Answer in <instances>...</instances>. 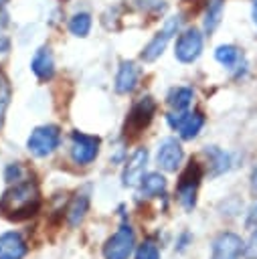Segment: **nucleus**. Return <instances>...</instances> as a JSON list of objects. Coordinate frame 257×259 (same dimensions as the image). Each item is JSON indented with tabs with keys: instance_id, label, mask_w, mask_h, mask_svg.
Listing matches in <instances>:
<instances>
[{
	"instance_id": "obj_8",
	"label": "nucleus",
	"mask_w": 257,
	"mask_h": 259,
	"mask_svg": "<svg viewBox=\"0 0 257 259\" xmlns=\"http://www.w3.org/2000/svg\"><path fill=\"white\" fill-rule=\"evenodd\" d=\"M178 26H180V20L176 18V16H172V18H168L166 20V24H164V28L160 30V32H156V36L144 47V51H142V59L144 61H156L160 55H162V51L166 49V45H168V40L176 34V30H178Z\"/></svg>"
},
{
	"instance_id": "obj_5",
	"label": "nucleus",
	"mask_w": 257,
	"mask_h": 259,
	"mask_svg": "<svg viewBox=\"0 0 257 259\" xmlns=\"http://www.w3.org/2000/svg\"><path fill=\"white\" fill-rule=\"evenodd\" d=\"M156 113V101L146 95V97H140L134 107L130 109L127 113V119H125V134L127 136H138L144 127H148V123L152 121Z\"/></svg>"
},
{
	"instance_id": "obj_23",
	"label": "nucleus",
	"mask_w": 257,
	"mask_h": 259,
	"mask_svg": "<svg viewBox=\"0 0 257 259\" xmlns=\"http://www.w3.org/2000/svg\"><path fill=\"white\" fill-rule=\"evenodd\" d=\"M215 59L221 63V65H225V67H233L237 61H239V51L233 47V45H223V47H219L217 51H215Z\"/></svg>"
},
{
	"instance_id": "obj_1",
	"label": "nucleus",
	"mask_w": 257,
	"mask_h": 259,
	"mask_svg": "<svg viewBox=\"0 0 257 259\" xmlns=\"http://www.w3.org/2000/svg\"><path fill=\"white\" fill-rule=\"evenodd\" d=\"M40 206V190L34 180H22L0 196V212L10 221H24Z\"/></svg>"
},
{
	"instance_id": "obj_32",
	"label": "nucleus",
	"mask_w": 257,
	"mask_h": 259,
	"mask_svg": "<svg viewBox=\"0 0 257 259\" xmlns=\"http://www.w3.org/2000/svg\"><path fill=\"white\" fill-rule=\"evenodd\" d=\"M6 2H8V0H0V8H2V6L6 4Z\"/></svg>"
},
{
	"instance_id": "obj_14",
	"label": "nucleus",
	"mask_w": 257,
	"mask_h": 259,
	"mask_svg": "<svg viewBox=\"0 0 257 259\" xmlns=\"http://www.w3.org/2000/svg\"><path fill=\"white\" fill-rule=\"evenodd\" d=\"M30 69H32V73L40 81H47V79L53 77V73H55V61H53V55H51V49L49 47H40L34 53V57L30 61Z\"/></svg>"
},
{
	"instance_id": "obj_17",
	"label": "nucleus",
	"mask_w": 257,
	"mask_h": 259,
	"mask_svg": "<svg viewBox=\"0 0 257 259\" xmlns=\"http://www.w3.org/2000/svg\"><path fill=\"white\" fill-rule=\"evenodd\" d=\"M164 190H166V178L160 172H150L140 182V194L142 196L154 198V196H160Z\"/></svg>"
},
{
	"instance_id": "obj_22",
	"label": "nucleus",
	"mask_w": 257,
	"mask_h": 259,
	"mask_svg": "<svg viewBox=\"0 0 257 259\" xmlns=\"http://www.w3.org/2000/svg\"><path fill=\"white\" fill-rule=\"evenodd\" d=\"M89 28H91V16L87 12H79L71 18L69 22V30L75 34V36H87L89 34Z\"/></svg>"
},
{
	"instance_id": "obj_18",
	"label": "nucleus",
	"mask_w": 257,
	"mask_h": 259,
	"mask_svg": "<svg viewBox=\"0 0 257 259\" xmlns=\"http://www.w3.org/2000/svg\"><path fill=\"white\" fill-rule=\"evenodd\" d=\"M192 97H194L192 89H188V87H176V89H172L168 93V105L174 111H186L188 105H190V101H192Z\"/></svg>"
},
{
	"instance_id": "obj_7",
	"label": "nucleus",
	"mask_w": 257,
	"mask_h": 259,
	"mask_svg": "<svg viewBox=\"0 0 257 259\" xmlns=\"http://www.w3.org/2000/svg\"><path fill=\"white\" fill-rule=\"evenodd\" d=\"M99 154V138L87 136L83 132L71 134V158L75 164H89Z\"/></svg>"
},
{
	"instance_id": "obj_20",
	"label": "nucleus",
	"mask_w": 257,
	"mask_h": 259,
	"mask_svg": "<svg viewBox=\"0 0 257 259\" xmlns=\"http://www.w3.org/2000/svg\"><path fill=\"white\" fill-rule=\"evenodd\" d=\"M206 156L210 158V166H212V174H223L229 170V154L219 150V148H208Z\"/></svg>"
},
{
	"instance_id": "obj_13",
	"label": "nucleus",
	"mask_w": 257,
	"mask_h": 259,
	"mask_svg": "<svg viewBox=\"0 0 257 259\" xmlns=\"http://www.w3.org/2000/svg\"><path fill=\"white\" fill-rule=\"evenodd\" d=\"M26 255V243L20 233L8 231L0 235V259H22Z\"/></svg>"
},
{
	"instance_id": "obj_28",
	"label": "nucleus",
	"mask_w": 257,
	"mask_h": 259,
	"mask_svg": "<svg viewBox=\"0 0 257 259\" xmlns=\"http://www.w3.org/2000/svg\"><path fill=\"white\" fill-rule=\"evenodd\" d=\"M247 227L249 229H257V204L251 208V212H249V217H247Z\"/></svg>"
},
{
	"instance_id": "obj_26",
	"label": "nucleus",
	"mask_w": 257,
	"mask_h": 259,
	"mask_svg": "<svg viewBox=\"0 0 257 259\" xmlns=\"http://www.w3.org/2000/svg\"><path fill=\"white\" fill-rule=\"evenodd\" d=\"M243 255H245L247 259H257V229H255V233L251 235L249 243L245 245V251H243Z\"/></svg>"
},
{
	"instance_id": "obj_29",
	"label": "nucleus",
	"mask_w": 257,
	"mask_h": 259,
	"mask_svg": "<svg viewBox=\"0 0 257 259\" xmlns=\"http://www.w3.org/2000/svg\"><path fill=\"white\" fill-rule=\"evenodd\" d=\"M251 190L257 194V166H255V170H253V174H251Z\"/></svg>"
},
{
	"instance_id": "obj_16",
	"label": "nucleus",
	"mask_w": 257,
	"mask_h": 259,
	"mask_svg": "<svg viewBox=\"0 0 257 259\" xmlns=\"http://www.w3.org/2000/svg\"><path fill=\"white\" fill-rule=\"evenodd\" d=\"M87 208H89V194L87 192H77L73 196V200L69 202V206H67V221H69V225L77 227L85 219Z\"/></svg>"
},
{
	"instance_id": "obj_12",
	"label": "nucleus",
	"mask_w": 257,
	"mask_h": 259,
	"mask_svg": "<svg viewBox=\"0 0 257 259\" xmlns=\"http://www.w3.org/2000/svg\"><path fill=\"white\" fill-rule=\"evenodd\" d=\"M146 164H148V150L146 148H138L130 160L125 162V168H123V174H121V182L123 186H136L142 182L144 178V170H146Z\"/></svg>"
},
{
	"instance_id": "obj_19",
	"label": "nucleus",
	"mask_w": 257,
	"mask_h": 259,
	"mask_svg": "<svg viewBox=\"0 0 257 259\" xmlns=\"http://www.w3.org/2000/svg\"><path fill=\"white\" fill-rule=\"evenodd\" d=\"M223 6H225V0H208V4H206L204 30H206L208 34L219 26V22H221V18H223Z\"/></svg>"
},
{
	"instance_id": "obj_24",
	"label": "nucleus",
	"mask_w": 257,
	"mask_h": 259,
	"mask_svg": "<svg viewBox=\"0 0 257 259\" xmlns=\"http://www.w3.org/2000/svg\"><path fill=\"white\" fill-rule=\"evenodd\" d=\"M136 259H160L158 245H156L152 239L144 241V243L138 247V251H136Z\"/></svg>"
},
{
	"instance_id": "obj_9",
	"label": "nucleus",
	"mask_w": 257,
	"mask_h": 259,
	"mask_svg": "<svg viewBox=\"0 0 257 259\" xmlns=\"http://www.w3.org/2000/svg\"><path fill=\"white\" fill-rule=\"evenodd\" d=\"M245 251V243L235 233H221L212 241V253L210 259H239Z\"/></svg>"
},
{
	"instance_id": "obj_25",
	"label": "nucleus",
	"mask_w": 257,
	"mask_h": 259,
	"mask_svg": "<svg viewBox=\"0 0 257 259\" xmlns=\"http://www.w3.org/2000/svg\"><path fill=\"white\" fill-rule=\"evenodd\" d=\"M136 2H138V6H140L142 10H146V12L158 14V12L164 10V0H136Z\"/></svg>"
},
{
	"instance_id": "obj_11",
	"label": "nucleus",
	"mask_w": 257,
	"mask_h": 259,
	"mask_svg": "<svg viewBox=\"0 0 257 259\" xmlns=\"http://www.w3.org/2000/svg\"><path fill=\"white\" fill-rule=\"evenodd\" d=\"M182 146L176 138H164L158 146V164L166 172H176L182 162Z\"/></svg>"
},
{
	"instance_id": "obj_10",
	"label": "nucleus",
	"mask_w": 257,
	"mask_h": 259,
	"mask_svg": "<svg viewBox=\"0 0 257 259\" xmlns=\"http://www.w3.org/2000/svg\"><path fill=\"white\" fill-rule=\"evenodd\" d=\"M202 51V36L196 28H188L186 32H182L176 40V49H174V55L180 63H192L198 59Z\"/></svg>"
},
{
	"instance_id": "obj_31",
	"label": "nucleus",
	"mask_w": 257,
	"mask_h": 259,
	"mask_svg": "<svg viewBox=\"0 0 257 259\" xmlns=\"http://www.w3.org/2000/svg\"><path fill=\"white\" fill-rule=\"evenodd\" d=\"M251 2H253V20L257 24V0H251Z\"/></svg>"
},
{
	"instance_id": "obj_4",
	"label": "nucleus",
	"mask_w": 257,
	"mask_h": 259,
	"mask_svg": "<svg viewBox=\"0 0 257 259\" xmlns=\"http://www.w3.org/2000/svg\"><path fill=\"white\" fill-rule=\"evenodd\" d=\"M136 237L130 225H121L103 245V257L105 259H127L134 251Z\"/></svg>"
},
{
	"instance_id": "obj_21",
	"label": "nucleus",
	"mask_w": 257,
	"mask_h": 259,
	"mask_svg": "<svg viewBox=\"0 0 257 259\" xmlns=\"http://www.w3.org/2000/svg\"><path fill=\"white\" fill-rule=\"evenodd\" d=\"M10 97H12V89H10V81L8 77L0 71V130L4 125V117H6V109L10 105Z\"/></svg>"
},
{
	"instance_id": "obj_27",
	"label": "nucleus",
	"mask_w": 257,
	"mask_h": 259,
	"mask_svg": "<svg viewBox=\"0 0 257 259\" xmlns=\"http://www.w3.org/2000/svg\"><path fill=\"white\" fill-rule=\"evenodd\" d=\"M20 178V166L18 164H10L6 168V180L12 182V180H18Z\"/></svg>"
},
{
	"instance_id": "obj_3",
	"label": "nucleus",
	"mask_w": 257,
	"mask_h": 259,
	"mask_svg": "<svg viewBox=\"0 0 257 259\" xmlns=\"http://www.w3.org/2000/svg\"><path fill=\"white\" fill-rule=\"evenodd\" d=\"M59 142H61V132L57 125H38L30 132L26 146L34 156L42 158V156L53 154L57 150Z\"/></svg>"
},
{
	"instance_id": "obj_30",
	"label": "nucleus",
	"mask_w": 257,
	"mask_h": 259,
	"mask_svg": "<svg viewBox=\"0 0 257 259\" xmlns=\"http://www.w3.org/2000/svg\"><path fill=\"white\" fill-rule=\"evenodd\" d=\"M8 47H10L8 38H6V36H0V53H6V51H8Z\"/></svg>"
},
{
	"instance_id": "obj_6",
	"label": "nucleus",
	"mask_w": 257,
	"mask_h": 259,
	"mask_svg": "<svg viewBox=\"0 0 257 259\" xmlns=\"http://www.w3.org/2000/svg\"><path fill=\"white\" fill-rule=\"evenodd\" d=\"M168 123L180 134L182 140H192L204 125V115L200 111H172L168 113Z\"/></svg>"
},
{
	"instance_id": "obj_15",
	"label": "nucleus",
	"mask_w": 257,
	"mask_h": 259,
	"mask_svg": "<svg viewBox=\"0 0 257 259\" xmlns=\"http://www.w3.org/2000/svg\"><path fill=\"white\" fill-rule=\"evenodd\" d=\"M138 79H140V69L132 61H123L119 65V71H117V77H115V91L117 93L134 91L136 85H138Z\"/></svg>"
},
{
	"instance_id": "obj_2",
	"label": "nucleus",
	"mask_w": 257,
	"mask_h": 259,
	"mask_svg": "<svg viewBox=\"0 0 257 259\" xmlns=\"http://www.w3.org/2000/svg\"><path fill=\"white\" fill-rule=\"evenodd\" d=\"M200 178H202V168L196 162H190L186 166V170L180 174V180H178V186H176V196H178V202L184 206V210L194 208Z\"/></svg>"
}]
</instances>
